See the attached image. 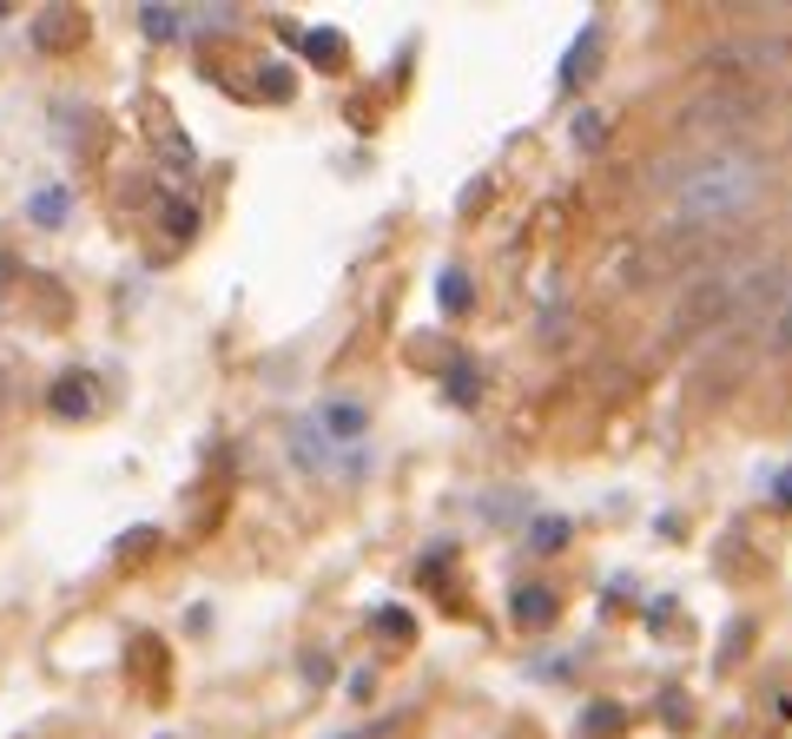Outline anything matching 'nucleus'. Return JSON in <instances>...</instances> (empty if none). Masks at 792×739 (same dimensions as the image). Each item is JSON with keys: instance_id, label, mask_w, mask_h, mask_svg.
I'll return each mask as SVG.
<instances>
[{"instance_id": "f257e3e1", "label": "nucleus", "mask_w": 792, "mask_h": 739, "mask_svg": "<svg viewBox=\"0 0 792 739\" xmlns=\"http://www.w3.org/2000/svg\"><path fill=\"white\" fill-rule=\"evenodd\" d=\"M753 192H759L753 158L713 152V158H700V166H687L674 179V212H680V225H727L753 205Z\"/></svg>"}, {"instance_id": "f03ea898", "label": "nucleus", "mask_w": 792, "mask_h": 739, "mask_svg": "<svg viewBox=\"0 0 792 739\" xmlns=\"http://www.w3.org/2000/svg\"><path fill=\"white\" fill-rule=\"evenodd\" d=\"M733 304H740V278L733 271H706L674 310V337H700V331H713V323H733Z\"/></svg>"}, {"instance_id": "7ed1b4c3", "label": "nucleus", "mask_w": 792, "mask_h": 739, "mask_svg": "<svg viewBox=\"0 0 792 739\" xmlns=\"http://www.w3.org/2000/svg\"><path fill=\"white\" fill-rule=\"evenodd\" d=\"M746 106H753V100H746L740 87H720L713 100H693V106H687V126H693V132H706V126L727 132V126H746Z\"/></svg>"}, {"instance_id": "20e7f679", "label": "nucleus", "mask_w": 792, "mask_h": 739, "mask_svg": "<svg viewBox=\"0 0 792 739\" xmlns=\"http://www.w3.org/2000/svg\"><path fill=\"white\" fill-rule=\"evenodd\" d=\"M79 40H87V14H79V8H53V14L34 21V47L40 53H66Z\"/></svg>"}, {"instance_id": "39448f33", "label": "nucleus", "mask_w": 792, "mask_h": 739, "mask_svg": "<svg viewBox=\"0 0 792 739\" xmlns=\"http://www.w3.org/2000/svg\"><path fill=\"white\" fill-rule=\"evenodd\" d=\"M779 53H785V40H740V47H720V53H706V66H720V73H727V66H759V60L772 66Z\"/></svg>"}, {"instance_id": "423d86ee", "label": "nucleus", "mask_w": 792, "mask_h": 739, "mask_svg": "<svg viewBox=\"0 0 792 739\" xmlns=\"http://www.w3.org/2000/svg\"><path fill=\"white\" fill-rule=\"evenodd\" d=\"M53 409H60V417H87V409H93V390L73 383V377H60V383H53Z\"/></svg>"}, {"instance_id": "0eeeda50", "label": "nucleus", "mask_w": 792, "mask_h": 739, "mask_svg": "<svg viewBox=\"0 0 792 739\" xmlns=\"http://www.w3.org/2000/svg\"><path fill=\"white\" fill-rule=\"evenodd\" d=\"M324 423H331V436H337V443H357V436H363V409H357V403H331V409H324Z\"/></svg>"}, {"instance_id": "6e6552de", "label": "nucleus", "mask_w": 792, "mask_h": 739, "mask_svg": "<svg viewBox=\"0 0 792 739\" xmlns=\"http://www.w3.org/2000/svg\"><path fill=\"white\" fill-rule=\"evenodd\" d=\"M304 47H310V60H317V66H337V53H344V40H337L331 27H317V34H304Z\"/></svg>"}, {"instance_id": "1a4fd4ad", "label": "nucleus", "mask_w": 792, "mask_h": 739, "mask_svg": "<svg viewBox=\"0 0 792 739\" xmlns=\"http://www.w3.org/2000/svg\"><path fill=\"white\" fill-rule=\"evenodd\" d=\"M139 21H145V34H158V40H166V34H179V27H186V21H179V14H166V8H145Z\"/></svg>"}, {"instance_id": "9d476101", "label": "nucleus", "mask_w": 792, "mask_h": 739, "mask_svg": "<svg viewBox=\"0 0 792 739\" xmlns=\"http://www.w3.org/2000/svg\"><path fill=\"white\" fill-rule=\"evenodd\" d=\"M548 608H554L548 595H515V614H522V621H548Z\"/></svg>"}, {"instance_id": "9b49d317", "label": "nucleus", "mask_w": 792, "mask_h": 739, "mask_svg": "<svg viewBox=\"0 0 792 739\" xmlns=\"http://www.w3.org/2000/svg\"><path fill=\"white\" fill-rule=\"evenodd\" d=\"M443 304H456V310L469 304V278H462V271H449V278H443Z\"/></svg>"}, {"instance_id": "f8f14e48", "label": "nucleus", "mask_w": 792, "mask_h": 739, "mask_svg": "<svg viewBox=\"0 0 792 739\" xmlns=\"http://www.w3.org/2000/svg\"><path fill=\"white\" fill-rule=\"evenodd\" d=\"M575 145H601V119H595V113L575 119Z\"/></svg>"}, {"instance_id": "ddd939ff", "label": "nucleus", "mask_w": 792, "mask_h": 739, "mask_svg": "<svg viewBox=\"0 0 792 739\" xmlns=\"http://www.w3.org/2000/svg\"><path fill=\"white\" fill-rule=\"evenodd\" d=\"M34 212H40V225H60V212H66V199H60V192H40V205H34Z\"/></svg>"}, {"instance_id": "4468645a", "label": "nucleus", "mask_w": 792, "mask_h": 739, "mask_svg": "<svg viewBox=\"0 0 792 739\" xmlns=\"http://www.w3.org/2000/svg\"><path fill=\"white\" fill-rule=\"evenodd\" d=\"M772 351H792V304H785L779 323H772Z\"/></svg>"}, {"instance_id": "2eb2a0df", "label": "nucleus", "mask_w": 792, "mask_h": 739, "mask_svg": "<svg viewBox=\"0 0 792 739\" xmlns=\"http://www.w3.org/2000/svg\"><path fill=\"white\" fill-rule=\"evenodd\" d=\"M562 535H569L562 522H541V528H535V548H562Z\"/></svg>"}, {"instance_id": "dca6fc26", "label": "nucleus", "mask_w": 792, "mask_h": 739, "mask_svg": "<svg viewBox=\"0 0 792 739\" xmlns=\"http://www.w3.org/2000/svg\"><path fill=\"white\" fill-rule=\"evenodd\" d=\"M265 93H271V100H284V93H291V73H278V66H271V73H265Z\"/></svg>"}]
</instances>
